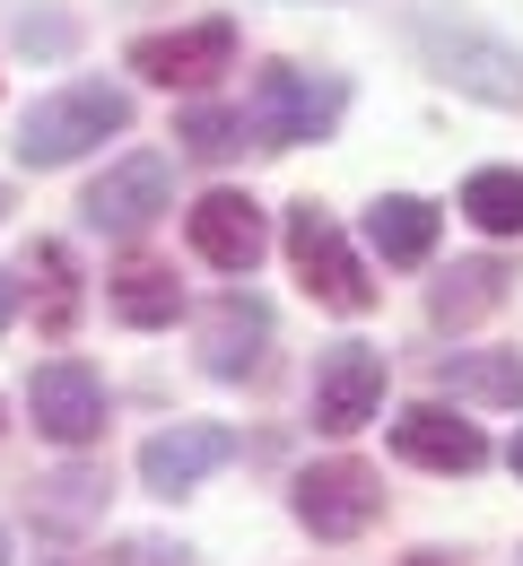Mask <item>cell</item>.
Instances as JSON below:
<instances>
[{
    "label": "cell",
    "mask_w": 523,
    "mask_h": 566,
    "mask_svg": "<svg viewBox=\"0 0 523 566\" xmlns=\"http://www.w3.org/2000/svg\"><path fill=\"white\" fill-rule=\"evenodd\" d=\"M410 44H419V62L462 87V96H480V105H523V53L506 35H489L480 18H462L446 0H419L410 9Z\"/></svg>",
    "instance_id": "cell-1"
},
{
    "label": "cell",
    "mask_w": 523,
    "mask_h": 566,
    "mask_svg": "<svg viewBox=\"0 0 523 566\" xmlns=\"http://www.w3.org/2000/svg\"><path fill=\"white\" fill-rule=\"evenodd\" d=\"M132 132V87H114V78H71V87H53V96H35L27 105V123H18V166H79L87 148L123 140Z\"/></svg>",
    "instance_id": "cell-2"
},
{
    "label": "cell",
    "mask_w": 523,
    "mask_h": 566,
    "mask_svg": "<svg viewBox=\"0 0 523 566\" xmlns=\"http://www.w3.org/2000/svg\"><path fill=\"white\" fill-rule=\"evenodd\" d=\"M341 78H314L297 71V62H271V71L253 78V105H244V132H253V148H305L323 140L332 123H341Z\"/></svg>",
    "instance_id": "cell-3"
},
{
    "label": "cell",
    "mask_w": 523,
    "mask_h": 566,
    "mask_svg": "<svg viewBox=\"0 0 523 566\" xmlns=\"http://www.w3.org/2000/svg\"><path fill=\"white\" fill-rule=\"evenodd\" d=\"M289 262H297V280H305L314 305H332V314H367V305H375L367 262L349 253V235L332 227L323 201H297V210H289Z\"/></svg>",
    "instance_id": "cell-4"
},
{
    "label": "cell",
    "mask_w": 523,
    "mask_h": 566,
    "mask_svg": "<svg viewBox=\"0 0 523 566\" xmlns=\"http://www.w3.org/2000/svg\"><path fill=\"white\" fill-rule=\"evenodd\" d=\"M175 210V166L157 157V148H132V157H114L96 184H87V201H79V218L96 227V235H149L157 218Z\"/></svg>",
    "instance_id": "cell-5"
},
{
    "label": "cell",
    "mask_w": 523,
    "mask_h": 566,
    "mask_svg": "<svg viewBox=\"0 0 523 566\" xmlns=\"http://www.w3.org/2000/svg\"><path fill=\"white\" fill-rule=\"evenodd\" d=\"M289 514H297L314 541H358L375 514H384V480H375L367 462H314V471H297L289 480Z\"/></svg>",
    "instance_id": "cell-6"
},
{
    "label": "cell",
    "mask_w": 523,
    "mask_h": 566,
    "mask_svg": "<svg viewBox=\"0 0 523 566\" xmlns=\"http://www.w3.org/2000/svg\"><path fill=\"white\" fill-rule=\"evenodd\" d=\"M27 410H35V436H53L62 453H79V444L105 436V375L87 357H44L27 375Z\"/></svg>",
    "instance_id": "cell-7"
},
{
    "label": "cell",
    "mask_w": 523,
    "mask_h": 566,
    "mask_svg": "<svg viewBox=\"0 0 523 566\" xmlns=\"http://www.w3.org/2000/svg\"><path fill=\"white\" fill-rule=\"evenodd\" d=\"M184 235H192V253H201L210 271H227V280H244V271L271 253V218H262L253 192H201V201L184 210Z\"/></svg>",
    "instance_id": "cell-8"
},
{
    "label": "cell",
    "mask_w": 523,
    "mask_h": 566,
    "mask_svg": "<svg viewBox=\"0 0 523 566\" xmlns=\"http://www.w3.org/2000/svg\"><path fill=\"white\" fill-rule=\"evenodd\" d=\"M157 87H201V78L236 71V18H201V27H166V35H132L123 53Z\"/></svg>",
    "instance_id": "cell-9"
},
{
    "label": "cell",
    "mask_w": 523,
    "mask_h": 566,
    "mask_svg": "<svg viewBox=\"0 0 523 566\" xmlns=\"http://www.w3.org/2000/svg\"><path fill=\"white\" fill-rule=\"evenodd\" d=\"M375 410H384V349L341 340V349L314 357V427L323 436H358Z\"/></svg>",
    "instance_id": "cell-10"
},
{
    "label": "cell",
    "mask_w": 523,
    "mask_h": 566,
    "mask_svg": "<svg viewBox=\"0 0 523 566\" xmlns=\"http://www.w3.org/2000/svg\"><path fill=\"white\" fill-rule=\"evenodd\" d=\"M393 453L419 462V471H453V480H471V471L489 462V436H480L471 419H453L446 401H410V410L393 419Z\"/></svg>",
    "instance_id": "cell-11"
},
{
    "label": "cell",
    "mask_w": 523,
    "mask_h": 566,
    "mask_svg": "<svg viewBox=\"0 0 523 566\" xmlns=\"http://www.w3.org/2000/svg\"><path fill=\"white\" fill-rule=\"evenodd\" d=\"M262 357H271V305L244 296V287H227L219 305L201 314V366L219 384H244V375H262Z\"/></svg>",
    "instance_id": "cell-12"
},
{
    "label": "cell",
    "mask_w": 523,
    "mask_h": 566,
    "mask_svg": "<svg viewBox=\"0 0 523 566\" xmlns=\"http://www.w3.org/2000/svg\"><path fill=\"white\" fill-rule=\"evenodd\" d=\"M227 462H236V436L227 427H166V436L140 444V489L184 496V489H201L210 471H227Z\"/></svg>",
    "instance_id": "cell-13"
},
{
    "label": "cell",
    "mask_w": 523,
    "mask_h": 566,
    "mask_svg": "<svg viewBox=\"0 0 523 566\" xmlns=\"http://www.w3.org/2000/svg\"><path fill=\"white\" fill-rule=\"evenodd\" d=\"M437 384L453 401H480V410H523V349H446Z\"/></svg>",
    "instance_id": "cell-14"
},
{
    "label": "cell",
    "mask_w": 523,
    "mask_h": 566,
    "mask_svg": "<svg viewBox=\"0 0 523 566\" xmlns=\"http://www.w3.org/2000/svg\"><path fill=\"white\" fill-rule=\"evenodd\" d=\"M506 287H515V271H506L498 253H480V262H453L446 280L428 287V314H437L446 332H471L480 314H498V305H506Z\"/></svg>",
    "instance_id": "cell-15"
},
{
    "label": "cell",
    "mask_w": 523,
    "mask_h": 566,
    "mask_svg": "<svg viewBox=\"0 0 523 566\" xmlns=\"http://www.w3.org/2000/svg\"><path fill=\"white\" fill-rule=\"evenodd\" d=\"M367 244L393 262V271H419L428 253H437V201H419V192H384L367 210Z\"/></svg>",
    "instance_id": "cell-16"
},
{
    "label": "cell",
    "mask_w": 523,
    "mask_h": 566,
    "mask_svg": "<svg viewBox=\"0 0 523 566\" xmlns=\"http://www.w3.org/2000/svg\"><path fill=\"white\" fill-rule=\"evenodd\" d=\"M105 296H114V314L140 323V332H157V323L184 314V287H175V271H157V262H123V271L105 280Z\"/></svg>",
    "instance_id": "cell-17"
},
{
    "label": "cell",
    "mask_w": 523,
    "mask_h": 566,
    "mask_svg": "<svg viewBox=\"0 0 523 566\" xmlns=\"http://www.w3.org/2000/svg\"><path fill=\"white\" fill-rule=\"evenodd\" d=\"M462 218L480 235H523V166H480L462 184Z\"/></svg>",
    "instance_id": "cell-18"
},
{
    "label": "cell",
    "mask_w": 523,
    "mask_h": 566,
    "mask_svg": "<svg viewBox=\"0 0 523 566\" xmlns=\"http://www.w3.org/2000/svg\"><path fill=\"white\" fill-rule=\"evenodd\" d=\"M35 514H44L53 532H79V523L105 514V480H96V471H53V480H35Z\"/></svg>",
    "instance_id": "cell-19"
},
{
    "label": "cell",
    "mask_w": 523,
    "mask_h": 566,
    "mask_svg": "<svg viewBox=\"0 0 523 566\" xmlns=\"http://www.w3.org/2000/svg\"><path fill=\"white\" fill-rule=\"evenodd\" d=\"M175 140L192 148V157H236L253 132H244V105H192V114L175 123Z\"/></svg>",
    "instance_id": "cell-20"
},
{
    "label": "cell",
    "mask_w": 523,
    "mask_h": 566,
    "mask_svg": "<svg viewBox=\"0 0 523 566\" xmlns=\"http://www.w3.org/2000/svg\"><path fill=\"white\" fill-rule=\"evenodd\" d=\"M27 53H71V18L62 9H18V27H9Z\"/></svg>",
    "instance_id": "cell-21"
},
{
    "label": "cell",
    "mask_w": 523,
    "mask_h": 566,
    "mask_svg": "<svg viewBox=\"0 0 523 566\" xmlns=\"http://www.w3.org/2000/svg\"><path fill=\"white\" fill-rule=\"evenodd\" d=\"M35 271H44V287H53V332H62V323H71V305H79L71 253H62V244H35Z\"/></svg>",
    "instance_id": "cell-22"
},
{
    "label": "cell",
    "mask_w": 523,
    "mask_h": 566,
    "mask_svg": "<svg viewBox=\"0 0 523 566\" xmlns=\"http://www.w3.org/2000/svg\"><path fill=\"white\" fill-rule=\"evenodd\" d=\"M114 566H192V549H166V541H123Z\"/></svg>",
    "instance_id": "cell-23"
},
{
    "label": "cell",
    "mask_w": 523,
    "mask_h": 566,
    "mask_svg": "<svg viewBox=\"0 0 523 566\" xmlns=\"http://www.w3.org/2000/svg\"><path fill=\"white\" fill-rule=\"evenodd\" d=\"M9 314H18V296H9V280H0V332H9Z\"/></svg>",
    "instance_id": "cell-24"
},
{
    "label": "cell",
    "mask_w": 523,
    "mask_h": 566,
    "mask_svg": "<svg viewBox=\"0 0 523 566\" xmlns=\"http://www.w3.org/2000/svg\"><path fill=\"white\" fill-rule=\"evenodd\" d=\"M506 462H515V480H523V436H515V453H506Z\"/></svg>",
    "instance_id": "cell-25"
},
{
    "label": "cell",
    "mask_w": 523,
    "mask_h": 566,
    "mask_svg": "<svg viewBox=\"0 0 523 566\" xmlns=\"http://www.w3.org/2000/svg\"><path fill=\"white\" fill-rule=\"evenodd\" d=\"M0 566H9V523H0Z\"/></svg>",
    "instance_id": "cell-26"
},
{
    "label": "cell",
    "mask_w": 523,
    "mask_h": 566,
    "mask_svg": "<svg viewBox=\"0 0 523 566\" xmlns=\"http://www.w3.org/2000/svg\"><path fill=\"white\" fill-rule=\"evenodd\" d=\"M0 218H9V184H0Z\"/></svg>",
    "instance_id": "cell-27"
},
{
    "label": "cell",
    "mask_w": 523,
    "mask_h": 566,
    "mask_svg": "<svg viewBox=\"0 0 523 566\" xmlns=\"http://www.w3.org/2000/svg\"><path fill=\"white\" fill-rule=\"evenodd\" d=\"M419 566H446V558H437V549H428V558H419Z\"/></svg>",
    "instance_id": "cell-28"
}]
</instances>
